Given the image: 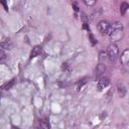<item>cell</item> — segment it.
Returning <instances> with one entry per match:
<instances>
[{
	"mask_svg": "<svg viewBox=\"0 0 129 129\" xmlns=\"http://www.w3.org/2000/svg\"><path fill=\"white\" fill-rule=\"evenodd\" d=\"M123 35H124V32H123V24H122V22L114 21L113 23H111L109 36H110V39L112 40V42L115 43L116 41L121 40Z\"/></svg>",
	"mask_w": 129,
	"mask_h": 129,
	"instance_id": "cell-1",
	"label": "cell"
},
{
	"mask_svg": "<svg viewBox=\"0 0 129 129\" xmlns=\"http://www.w3.org/2000/svg\"><path fill=\"white\" fill-rule=\"evenodd\" d=\"M107 53H108V57L110 60H115L118 55H119V47L116 43H111L109 44L108 46V49H107Z\"/></svg>",
	"mask_w": 129,
	"mask_h": 129,
	"instance_id": "cell-2",
	"label": "cell"
},
{
	"mask_svg": "<svg viewBox=\"0 0 129 129\" xmlns=\"http://www.w3.org/2000/svg\"><path fill=\"white\" fill-rule=\"evenodd\" d=\"M110 26H111V24H110L108 21H106V20H101V21H99V23L97 24V28H98L99 32H100L101 34H103V35L109 34Z\"/></svg>",
	"mask_w": 129,
	"mask_h": 129,
	"instance_id": "cell-3",
	"label": "cell"
},
{
	"mask_svg": "<svg viewBox=\"0 0 129 129\" xmlns=\"http://www.w3.org/2000/svg\"><path fill=\"white\" fill-rule=\"evenodd\" d=\"M109 84H110V81H109L108 78H100L99 81H98L97 86H98L99 90H103V89H105L106 87H108Z\"/></svg>",
	"mask_w": 129,
	"mask_h": 129,
	"instance_id": "cell-4",
	"label": "cell"
},
{
	"mask_svg": "<svg viewBox=\"0 0 129 129\" xmlns=\"http://www.w3.org/2000/svg\"><path fill=\"white\" fill-rule=\"evenodd\" d=\"M120 61L123 63V64H128L129 63V49H125L121 56H120Z\"/></svg>",
	"mask_w": 129,
	"mask_h": 129,
	"instance_id": "cell-5",
	"label": "cell"
},
{
	"mask_svg": "<svg viewBox=\"0 0 129 129\" xmlns=\"http://www.w3.org/2000/svg\"><path fill=\"white\" fill-rule=\"evenodd\" d=\"M105 72H106V67H105V64L100 63V64L97 66V69H96V75H97V77H98L99 79L104 75Z\"/></svg>",
	"mask_w": 129,
	"mask_h": 129,
	"instance_id": "cell-6",
	"label": "cell"
},
{
	"mask_svg": "<svg viewBox=\"0 0 129 129\" xmlns=\"http://www.w3.org/2000/svg\"><path fill=\"white\" fill-rule=\"evenodd\" d=\"M117 91H118V94H119V96L121 98H123L125 96V94H126V89H125V87H124V85L122 83H118V85H117Z\"/></svg>",
	"mask_w": 129,
	"mask_h": 129,
	"instance_id": "cell-7",
	"label": "cell"
},
{
	"mask_svg": "<svg viewBox=\"0 0 129 129\" xmlns=\"http://www.w3.org/2000/svg\"><path fill=\"white\" fill-rule=\"evenodd\" d=\"M40 52H41V46H40V45H35V46L32 48V50H31L30 57H31V58H32V57H35V56H37Z\"/></svg>",
	"mask_w": 129,
	"mask_h": 129,
	"instance_id": "cell-8",
	"label": "cell"
},
{
	"mask_svg": "<svg viewBox=\"0 0 129 129\" xmlns=\"http://www.w3.org/2000/svg\"><path fill=\"white\" fill-rule=\"evenodd\" d=\"M15 83H16V79L13 78L11 81H9L8 83H6V84L3 86V89H5V90H9V89H11V88L15 85Z\"/></svg>",
	"mask_w": 129,
	"mask_h": 129,
	"instance_id": "cell-9",
	"label": "cell"
},
{
	"mask_svg": "<svg viewBox=\"0 0 129 129\" xmlns=\"http://www.w3.org/2000/svg\"><path fill=\"white\" fill-rule=\"evenodd\" d=\"M128 8H129V4H128V3H126V2L121 3V6H120V12H121V14L124 15L125 12H126V10H127Z\"/></svg>",
	"mask_w": 129,
	"mask_h": 129,
	"instance_id": "cell-10",
	"label": "cell"
},
{
	"mask_svg": "<svg viewBox=\"0 0 129 129\" xmlns=\"http://www.w3.org/2000/svg\"><path fill=\"white\" fill-rule=\"evenodd\" d=\"M39 123H40V127H41L42 129H49V124H48V122H47L46 119L40 120Z\"/></svg>",
	"mask_w": 129,
	"mask_h": 129,
	"instance_id": "cell-11",
	"label": "cell"
},
{
	"mask_svg": "<svg viewBox=\"0 0 129 129\" xmlns=\"http://www.w3.org/2000/svg\"><path fill=\"white\" fill-rule=\"evenodd\" d=\"M107 58H109L108 57V53L105 52V51H101L100 52V59L101 60H106Z\"/></svg>",
	"mask_w": 129,
	"mask_h": 129,
	"instance_id": "cell-12",
	"label": "cell"
},
{
	"mask_svg": "<svg viewBox=\"0 0 129 129\" xmlns=\"http://www.w3.org/2000/svg\"><path fill=\"white\" fill-rule=\"evenodd\" d=\"M84 3L87 5V6H92L96 3V1H90V0H84Z\"/></svg>",
	"mask_w": 129,
	"mask_h": 129,
	"instance_id": "cell-13",
	"label": "cell"
},
{
	"mask_svg": "<svg viewBox=\"0 0 129 129\" xmlns=\"http://www.w3.org/2000/svg\"><path fill=\"white\" fill-rule=\"evenodd\" d=\"M0 55H1V59H4L5 58V53H4L3 49H0Z\"/></svg>",
	"mask_w": 129,
	"mask_h": 129,
	"instance_id": "cell-14",
	"label": "cell"
},
{
	"mask_svg": "<svg viewBox=\"0 0 129 129\" xmlns=\"http://www.w3.org/2000/svg\"><path fill=\"white\" fill-rule=\"evenodd\" d=\"M1 4H2L3 6H4V8H5V10L7 11V10H8V6L6 5V2H5V1H1Z\"/></svg>",
	"mask_w": 129,
	"mask_h": 129,
	"instance_id": "cell-15",
	"label": "cell"
},
{
	"mask_svg": "<svg viewBox=\"0 0 129 129\" xmlns=\"http://www.w3.org/2000/svg\"><path fill=\"white\" fill-rule=\"evenodd\" d=\"M90 37H91V39H92V43H93V44H95V43H96V41H95V38L93 37V35H92V34H90Z\"/></svg>",
	"mask_w": 129,
	"mask_h": 129,
	"instance_id": "cell-16",
	"label": "cell"
}]
</instances>
